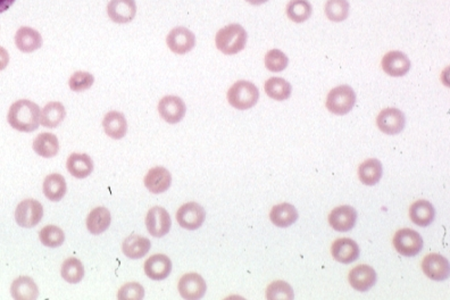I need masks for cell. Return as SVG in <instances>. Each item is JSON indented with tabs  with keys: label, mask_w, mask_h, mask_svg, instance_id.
Listing matches in <instances>:
<instances>
[{
	"label": "cell",
	"mask_w": 450,
	"mask_h": 300,
	"mask_svg": "<svg viewBox=\"0 0 450 300\" xmlns=\"http://www.w3.org/2000/svg\"><path fill=\"white\" fill-rule=\"evenodd\" d=\"M270 218L274 225H277L279 228H286L293 225L298 220V212L295 206L284 202L274 206L270 213Z\"/></svg>",
	"instance_id": "cell-28"
},
{
	"label": "cell",
	"mask_w": 450,
	"mask_h": 300,
	"mask_svg": "<svg viewBox=\"0 0 450 300\" xmlns=\"http://www.w3.org/2000/svg\"><path fill=\"white\" fill-rule=\"evenodd\" d=\"M95 82V76L92 73L85 72V71H78L73 73L72 76L69 78V89L74 92H82L92 88V85Z\"/></svg>",
	"instance_id": "cell-39"
},
{
	"label": "cell",
	"mask_w": 450,
	"mask_h": 300,
	"mask_svg": "<svg viewBox=\"0 0 450 300\" xmlns=\"http://www.w3.org/2000/svg\"><path fill=\"white\" fill-rule=\"evenodd\" d=\"M170 214L163 207L155 206L149 209L148 214L146 216V227L149 233L155 238H162L166 236L171 230Z\"/></svg>",
	"instance_id": "cell-10"
},
{
	"label": "cell",
	"mask_w": 450,
	"mask_h": 300,
	"mask_svg": "<svg viewBox=\"0 0 450 300\" xmlns=\"http://www.w3.org/2000/svg\"><path fill=\"white\" fill-rule=\"evenodd\" d=\"M10 294L16 300H35L39 296V289L31 278L19 276L12 283Z\"/></svg>",
	"instance_id": "cell-26"
},
{
	"label": "cell",
	"mask_w": 450,
	"mask_h": 300,
	"mask_svg": "<svg viewBox=\"0 0 450 300\" xmlns=\"http://www.w3.org/2000/svg\"><path fill=\"white\" fill-rule=\"evenodd\" d=\"M206 212L197 202H188L180 207L177 213L178 223L187 230H197L202 227Z\"/></svg>",
	"instance_id": "cell-9"
},
{
	"label": "cell",
	"mask_w": 450,
	"mask_h": 300,
	"mask_svg": "<svg viewBox=\"0 0 450 300\" xmlns=\"http://www.w3.org/2000/svg\"><path fill=\"white\" fill-rule=\"evenodd\" d=\"M409 216L414 224L419 227H428L435 221V207L428 200H417L410 206Z\"/></svg>",
	"instance_id": "cell-24"
},
{
	"label": "cell",
	"mask_w": 450,
	"mask_h": 300,
	"mask_svg": "<svg viewBox=\"0 0 450 300\" xmlns=\"http://www.w3.org/2000/svg\"><path fill=\"white\" fill-rule=\"evenodd\" d=\"M33 150L41 157H55L60 152V141L55 134L41 133L33 141Z\"/></svg>",
	"instance_id": "cell-30"
},
{
	"label": "cell",
	"mask_w": 450,
	"mask_h": 300,
	"mask_svg": "<svg viewBox=\"0 0 450 300\" xmlns=\"http://www.w3.org/2000/svg\"><path fill=\"white\" fill-rule=\"evenodd\" d=\"M348 280L355 290L364 292L375 285L377 273L371 266L358 265L350 271Z\"/></svg>",
	"instance_id": "cell-19"
},
{
	"label": "cell",
	"mask_w": 450,
	"mask_h": 300,
	"mask_svg": "<svg viewBox=\"0 0 450 300\" xmlns=\"http://www.w3.org/2000/svg\"><path fill=\"white\" fill-rule=\"evenodd\" d=\"M14 3H15V0H0V14L10 10Z\"/></svg>",
	"instance_id": "cell-43"
},
{
	"label": "cell",
	"mask_w": 450,
	"mask_h": 300,
	"mask_svg": "<svg viewBox=\"0 0 450 300\" xmlns=\"http://www.w3.org/2000/svg\"><path fill=\"white\" fill-rule=\"evenodd\" d=\"M67 171L76 179H85L94 171V161L87 154H72L67 158Z\"/></svg>",
	"instance_id": "cell-23"
},
{
	"label": "cell",
	"mask_w": 450,
	"mask_h": 300,
	"mask_svg": "<svg viewBox=\"0 0 450 300\" xmlns=\"http://www.w3.org/2000/svg\"><path fill=\"white\" fill-rule=\"evenodd\" d=\"M151 243L147 238L141 236H130L123 242L122 250L126 257L139 259L146 256L150 250Z\"/></svg>",
	"instance_id": "cell-27"
},
{
	"label": "cell",
	"mask_w": 450,
	"mask_h": 300,
	"mask_svg": "<svg viewBox=\"0 0 450 300\" xmlns=\"http://www.w3.org/2000/svg\"><path fill=\"white\" fill-rule=\"evenodd\" d=\"M245 1H248L249 3L255 5V6H259V5H263V3H268V0H245Z\"/></svg>",
	"instance_id": "cell-44"
},
{
	"label": "cell",
	"mask_w": 450,
	"mask_h": 300,
	"mask_svg": "<svg viewBox=\"0 0 450 300\" xmlns=\"http://www.w3.org/2000/svg\"><path fill=\"white\" fill-rule=\"evenodd\" d=\"M247 44V32L240 24H230L216 33L215 44L224 55H236L243 51Z\"/></svg>",
	"instance_id": "cell-2"
},
{
	"label": "cell",
	"mask_w": 450,
	"mask_h": 300,
	"mask_svg": "<svg viewBox=\"0 0 450 300\" xmlns=\"http://www.w3.org/2000/svg\"><path fill=\"white\" fill-rule=\"evenodd\" d=\"M60 274L65 281L76 285V283L81 282L82 279L85 276V267L82 265L81 261L76 257H72L63 263L62 269H60Z\"/></svg>",
	"instance_id": "cell-34"
},
{
	"label": "cell",
	"mask_w": 450,
	"mask_h": 300,
	"mask_svg": "<svg viewBox=\"0 0 450 300\" xmlns=\"http://www.w3.org/2000/svg\"><path fill=\"white\" fill-rule=\"evenodd\" d=\"M15 44L19 51L30 54L38 51L42 46V37L37 30L30 26H22L15 33Z\"/></svg>",
	"instance_id": "cell-18"
},
{
	"label": "cell",
	"mask_w": 450,
	"mask_h": 300,
	"mask_svg": "<svg viewBox=\"0 0 450 300\" xmlns=\"http://www.w3.org/2000/svg\"><path fill=\"white\" fill-rule=\"evenodd\" d=\"M166 44L174 54L186 55L195 48L196 35L184 26H178L167 35Z\"/></svg>",
	"instance_id": "cell-7"
},
{
	"label": "cell",
	"mask_w": 450,
	"mask_h": 300,
	"mask_svg": "<svg viewBox=\"0 0 450 300\" xmlns=\"http://www.w3.org/2000/svg\"><path fill=\"white\" fill-rule=\"evenodd\" d=\"M382 172H383V168H382L381 161L375 159V158H371L359 166V180L366 186H374L381 179Z\"/></svg>",
	"instance_id": "cell-32"
},
{
	"label": "cell",
	"mask_w": 450,
	"mask_h": 300,
	"mask_svg": "<svg viewBox=\"0 0 450 300\" xmlns=\"http://www.w3.org/2000/svg\"><path fill=\"white\" fill-rule=\"evenodd\" d=\"M42 189H44V196L47 197L48 200L51 202H60L67 193V181L60 174H51L44 179Z\"/></svg>",
	"instance_id": "cell-29"
},
{
	"label": "cell",
	"mask_w": 450,
	"mask_h": 300,
	"mask_svg": "<svg viewBox=\"0 0 450 300\" xmlns=\"http://www.w3.org/2000/svg\"><path fill=\"white\" fill-rule=\"evenodd\" d=\"M67 116V111L64 105L60 101H51L44 106L41 112L40 123L42 127L48 129H55L60 125Z\"/></svg>",
	"instance_id": "cell-25"
},
{
	"label": "cell",
	"mask_w": 450,
	"mask_h": 300,
	"mask_svg": "<svg viewBox=\"0 0 450 300\" xmlns=\"http://www.w3.org/2000/svg\"><path fill=\"white\" fill-rule=\"evenodd\" d=\"M144 297H145V289L137 282H130V283L123 285L117 294V298L122 300H140Z\"/></svg>",
	"instance_id": "cell-41"
},
{
	"label": "cell",
	"mask_w": 450,
	"mask_h": 300,
	"mask_svg": "<svg viewBox=\"0 0 450 300\" xmlns=\"http://www.w3.org/2000/svg\"><path fill=\"white\" fill-rule=\"evenodd\" d=\"M40 107L33 101L21 99L10 106L7 121L19 132H33L40 124Z\"/></svg>",
	"instance_id": "cell-1"
},
{
	"label": "cell",
	"mask_w": 450,
	"mask_h": 300,
	"mask_svg": "<svg viewBox=\"0 0 450 300\" xmlns=\"http://www.w3.org/2000/svg\"><path fill=\"white\" fill-rule=\"evenodd\" d=\"M424 274L435 281H444L449 276V262L439 254H430L422 262Z\"/></svg>",
	"instance_id": "cell-14"
},
{
	"label": "cell",
	"mask_w": 450,
	"mask_h": 300,
	"mask_svg": "<svg viewBox=\"0 0 450 300\" xmlns=\"http://www.w3.org/2000/svg\"><path fill=\"white\" fill-rule=\"evenodd\" d=\"M265 92L274 100H286L291 96V85L282 78H271L265 82Z\"/></svg>",
	"instance_id": "cell-33"
},
{
	"label": "cell",
	"mask_w": 450,
	"mask_h": 300,
	"mask_svg": "<svg viewBox=\"0 0 450 300\" xmlns=\"http://www.w3.org/2000/svg\"><path fill=\"white\" fill-rule=\"evenodd\" d=\"M312 10L309 0H291L286 6V15L295 23H302L311 17Z\"/></svg>",
	"instance_id": "cell-35"
},
{
	"label": "cell",
	"mask_w": 450,
	"mask_h": 300,
	"mask_svg": "<svg viewBox=\"0 0 450 300\" xmlns=\"http://www.w3.org/2000/svg\"><path fill=\"white\" fill-rule=\"evenodd\" d=\"M172 262L166 255L156 254L149 257L145 263V273L154 281H162L171 274Z\"/></svg>",
	"instance_id": "cell-16"
},
{
	"label": "cell",
	"mask_w": 450,
	"mask_h": 300,
	"mask_svg": "<svg viewBox=\"0 0 450 300\" xmlns=\"http://www.w3.org/2000/svg\"><path fill=\"white\" fill-rule=\"evenodd\" d=\"M327 19L334 22H343L349 14V3L347 0H329L325 5Z\"/></svg>",
	"instance_id": "cell-37"
},
{
	"label": "cell",
	"mask_w": 450,
	"mask_h": 300,
	"mask_svg": "<svg viewBox=\"0 0 450 300\" xmlns=\"http://www.w3.org/2000/svg\"><path fill=\"white\" fill-rule=\"evenodd\" d=\"M382 69L388 76L399 78L408 72L410 69V60L407 58V55L401 51H390L387 55H384L382 60Z\"/></svg>",
	"instance_id": "cell-17"
},
{
	"label": "cell",
	"mask_w": 450,
	"mask_h": 300,
	"mask_svg": "<svg viewBox=\"0 0 450 300\" xmlns=\"http://www.w3.org/2000/svg\"><path fill=\"white\" fill-rule=\"evenodd\" d=\"M107 14L114 23L126 24L131 22L137 14L136 0H110Z\"/></svg>",
	"instance_id": "cell-13"
},
{
	"label": "cell",
	"mask_w": 450,
	"mask_h": 300,
	"mask_svg": "<svg viewBox=\"0 0 450 300\" xmlns=\"http://www.w3.org/2000/svg\"><path fill=\"white\" fill-rule=\"evenodd\" d=\"M357 212L352 206H340L334 209L329 215V223L334 230L347 232L355 227Z\"/></svg>",
	"instance_id": "cell-15"
},
{
	"label": "cell",
	"mask_w": 450,
	"mask_h": 300,
	"mask_svg": "<svg viewBox=\"0 0 450 300\" xmlns=\"http://www.w3.org/2000/svg\"><path fill=\"white\" fill-rule=\"evenodd\" d=\"M181 297L187 300H197L204 297L207 285L204 279L197 273H188L180 279L179 285Z\"/></svg>",
	"instance_id": "cell-12"
},
{
	"label": "cell",
	"mask_w": 450,
	"mask_h": 300,
	"mask_svg": "<svg viewBox=\"0 0 450 300\" xmlns=\"http://www.w3.org/2000/svg\"><path fill=\"white\" fill-rule=\"evenodd\" d=\"M39 239L44 246L56 248L63 245L65 241V234L63 230L56 225H47L40 231Z\"/></svg>",
	"instance_id": "cell-36"
},
{
	"label": "cell",
	"mask_w": 450,
	"mask_h": 300,
	"mask_svg": "<svg viewBox=\"0 0 450 300\" xmlns=\"http://www.w3.org/2000/svg\"><path fill=\"white\" fill-rule=\"evenodd\" d=\"M158 113L167 123L177 124L186 116L187 106L177 96H165L158 103Z\"/></svg>",
	"instance_id": "cell-8"
},
{
	"label": "cell",
	"mask_w": 450,
	"mask_h": 300,
	"mask_svg": "<svg viewBox=\"0 0 450 300\" xmlns=\"http://www.w3.org/2000/svg\"><path fill=\"white\" fill-rule=\"evenodd\" d=\"M356 94L349 86H339L332 89L327 95V108L336 115H346L353 109Z\"/></svg>",
	"instance_id": "cell-4"
},
{
	"label": "cell",
	"mask_w": 450,
	"mask_h": 300,
	"mask_svg": "<svg viewBox=\"0 0 450 300\" xmlns=\"http://www.w3.org/2000/svg\"><path fill=\"white\" fill-rule=\"evenodd\" d=\"M264 62L265 67L268 71L277 73L286 70L288 64H289V58H286V55L279 49H272L265 55Z\"/></svg>",
	"instance_id": "cell-38"
},
{
	"label": "cell",
	"mask_w": 450,
	"mask_h": 300,
	"mask_svg": "<svg viewBox=\"0 0 450 300\" xmlns=\"http://www.w3.org/2000/svg\"><path fill=\"white\" fill-rule=\"evenodd\" d=\"M259 99V88L249 81H238L227 91L229 104L239 111L254 107Z\"/></svg>",
	"instance_id": "cell-3"
},
{
	"label": "cell",
	"mask_w": 450,
	"mask_h": 300,
	"mask_svg": "<svg viewBox=\"0 0 450 300\" xmlns=\"http://www.w3.org/2000/svg\"><path fill=\"white\" fill-rule=\"evenodd\" d=\"M377 124L382 132L389 136H395L403 131L406 124V118L400 109L386 108L379 114Z\"/></svg>",
	"instance_id": "cell-11"
},
{
	"label": "cell",
	"mask_w": 450,
	"mask_h": 300,
	"mask_svg": "<svg viewBox=\"0 0 450 300\" xmlns=\"http://www.w3.org/2000/svg\"><path fill=\"white\" fill-rule=\"evenodd\" d=\"M44 207L38 200H26L19 202L15 209V221L22 228H33L40 223Z\"/></svg>",
	"instance_id": "cell-5"
},
{
	"label": "cell",
	"mask_w": 450,
	"mask_h": 300,
	"mask_svg": "<svg viewBox=\"0 0 450 300\" xmlns=\"http://www.w3.org/2000/svg\"><path fill=\"white\" fill-rule=\"evenodd\" d=\"M103 127L106 134L110 138L115 140H120L126 136L128 132V123L126 118L122 113L116 111H112L105 115L103 121Z\"/></svg>",
	"instance_id": "cell-22"
},
{
	"label": "cell",
	"mask_w": 450,
	"mask_h": 300,
	"mask_svg": "<svg viewBox=\"0 0 450 300\" xmlns=\"http://www.w3.org/2000/svg\"><path fill=\"white\" fill-rule=\"evenodd\" d=\"M145 186L151 193L158 195L163 193L170 189L172 184V175L166 168L157 166V168H151L150 171L145 177Z\"/></svg>",
	"instance_id": "cell-20"
},
{
	"label": "cell",
	"mask_w": 450,
	"mask_h": 300,
	"mask_svg": "<svg viewBox=\"0 0 450 300\" xmlns=\"http://www.w3.org/2000/svg\"><path fill=\"white\" fill-rule=\"evenodd\" d=\"M293 290L291 285L284 281H275L266 289V298L273 299H293Z\"/></svg>",
	"instance_id": "cell-40"
},
{
	"label": "cell",
	"mask_w": 450,
	"mask_h": 300,
	"mask_svg": "<svg viewBox=\"0 0 450 300\" xmlns=\"http://www.w3.org/2000/svg\"><path fill=\"white\" fill-rule=\"evenodd\" d=\"M332 256L337 262L349 264L355 262L359 257V247L355 241L348 238H343L334 241L331 248Z\"/></svg>",
	"instance_id": "cell-21"
},
{
	"label": "cell",
	"mask_w": 450,
	"mask_h": 300,
	"mask_svg": "<svg viewBox=\"0 0 450 300\" xmlns=\"http://www.w3.org/2000/svg\"><path fill=\"white\" fill-rule=\"evenodd\" d=\"M394 246L403 256H415L422 250L423 239L416 231L403 229L395 234Z\"/></svg>",
	"instance_id": "cell-6"
},
{
	"label": "cell",
	"mask_w": 450,
	"mask_h": 300,
	"mask_svg": "<svg viewBox=\"0 0 450 300\" xmlns=\"http://www.w3.org/2000/svg\"><path fill=\"white\" fill-rule=\"evenodd\" d=\"M110 221L112 218H110V211L105 207H97L89 213L87 218V228L92 234L104 233L105 231L110 228Z\"/></svg>",
	"instance_id": "cell-31"
},
{
	"label": "cell",
	"mask_w": 450,
	"mask_h": 300,
	"mask_svg": "<svg viewBox=\"0 0 450 300\" xmlns=\"http://www.w3.org/2000/svg\"><path fill=\"white\" fill-rule=\"evenodd\" d=\"M10 63V54L5 48L0 47V71L6 69L7 65Z\"/></svg>",
	"instance_id": "cell-42"
}]
</instances>
